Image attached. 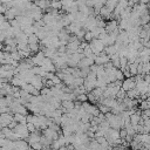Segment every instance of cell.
<instances>
[{
  "label": "cell",
  "instance_id": "12",
  "mask_svg": "<svg viewBox=\"0 0 150 150\" xmlns=\"http://www.w3.org/2000/svg\"><path fill=\"white\" fill-rule=\"evenodd\" d=\"M76 101H80V102H86V101H88V96L86 95V93H81V94L76 95Z\"/></svg>",
  "mask_w": 150,
  "mask_h": 150
},
{
  "label": "cell",
  "instance_id": "7",
  "mask_svg": "<svg viewBox=\"0 0 150 150\" xmlns=\"http://www.w3.org/2000/svg\"><path fill=\"white\" fill-rule=\"evenodd\" d=\"M27 41H28V43H39V38L36 36V34L35 33H32V34H29V35H27Z\"/></svg>",
  "mask_w": 150,
  "mask_h": 150
},
{
  "label": "cell",
  "instance_id": "6",
  "mask_svg": "<svg viewBox=\"0 0 150 150\" xmlns=\"http://www.w3.org/2000/svg\"><path fill=\"white\" fill-rule=\"evenodd\" d=\"M128 68L131 75H137V62H130L128 63Z\"/></svg>",
  "mask_w": 150,
  "mask_h": 150
},
{
  "label": "cell",
  "instance_id": "2",
  "mask_svg": "<svg viewBox=\"0 0 150 150\" xmlns=\"http://www.w3.org/2000/svg\"><path fill=\"white\" fill-rule=\"evenodd\" d=\"M116 28H118V21L117 20H110L104 26V29H105V32L108 34H110L111 32H114Z\"/></svg>",
  "mask_w": 150,
  "mask_h": 150
},
{
  "label": "cell",
  "instance_id": "10",
  "mask_svg": "<svg viewBox=\"0 0 150 150\" xmlns=\"http://www.w3.org/2000/svg\"><path fill=\"white\" fill-rule=\"evenodd\" d=\"M125 96H127V91H125L123 88H120V89H118V91H117V94H116V97H117L120 101H122Z\"/></svg>",
  "mask_w": 150,
  "mask_h": 150
},
{
  "label": "cell",
  "instance_id": "16",
  "mask_svg": "<svg viewBox=\"0 0 150 150\" xmlns=\"http://www.w3.org/2000/svg\"><path fill=\"white\" fill-rule=\"evenodd\" d=\"M26 125H27V129H28V131H29V132H33V131H35V130H36V128H35V125H34V123H33V122H27V123H26Z\"/></svg>",
  "mask_w": 150,
  "mask_h": 150
},
{
  "label": "cell",
  "instance_id": "22",
  "mask_svg": "<svg viewBox=\"0 0 150 150\" xmlns=\"http://www.w3.org/2000/svg\"><path fill=\"white\" fill-rule=\"evenodd\" d=\"M9 1H12V0H0V2H1V4H4V5H7Z\"/></svg>",
  "mask_w": 150,
  "mask_h": 150
},
{
  "label": "cell",
  "instance_id": "5",
  "mask_svg": "<svg viewBox=\"0 0 150 150\" xmlns=\"http://www.w3.org/2000/svg\"><path fill=\"white\" fill-rule=\"evenodd\" d=\"M9 82H11V84H12V86H15V87H21V84L23 83V81H22L18 75H14V76L11 79V81H9Z\"/></svg>",
  "mask_w": 150,
  "mask_h": 150
},
{
  "label": "cell",
  "instance_id": "4",
  "mask_svg": "<svg viewBox=\"0 0 150 150\" xmlns=\"http://www.w3.org/2000/svg\"><path fill=\"white\" fill-rule=\"evenodd\" d=\"M13 120L14 121H16L18 123H27V121H26V115H22V114H20V112H14L13 114Z\"/></svg>",
  "mask_w": 150,
  "mask_h": 150
},
{
  "label": "cell",
  "instance_id": "14",
  "mask_svg": "<svg viewBox=\"0 0 150 150\" xmlns=\"http://www.w3.org/2000/svg\"><path fill=\"white\" fill-rule=\"evenodd\" d=\"M11 57H12L13 60H15V61H21V60H22L18 50H15V52H12V53H11Z\"/></svg>",
  "mask_w": 150,
  "mask_h": 150
},
{
  "label": "cell",
  "instance_id": "13",
  "mask_svg": "<svg viewBox=\"0 0 150 150\" xmlns=\"http://www.w3.org/2000/svg\"><path fill=\"white\" fill-rule=\"evenodd\" d=\"M9 27H11V23H9V21H8V20H5L2 23H0V29H1L2 32H6Z\"/></svg>",
  "mask_w": 150,
  "mask_h": 150
},
{
  "label": "cell",
  "instance_id": "18",
  "mask_svg": "<svg viewBox=\"0 0 150 150\" xmlns=\"http://www.w3.org/2000/svg\"><path fill=\"white\" fill-rule=\"evenodd\" d=\"M6 11H7V7H6L4 4H1V2H0V13H1V14H5V12H6Z\"/></svg>",
  "mask_w": 150,
  "mask_h": 150
},
{
  "label": "cell",
  "instance_id": "15",
  "mask_svg": "<svg viewBox=\"0 0 150 150\" xmlns=\"http://www.w3.org/2000/svg\"><path fill=\"white\" fill-rule=\"evenodd\" d=\"M98 110H100V112H102V114H107V112L110 111V108L107 107V105H104V104H100V105H98Z\"/></svg>",
  "mask_w": 150,
  "mask_h": 150
},
{
  "label": "cell",
  "instance_id": "20",
  "mask_svg": "<svg viewBox=\"0 0 150 150\" xmlns=\"http://www.w3.org/2000/svg\"><path fill=\"white\" fill-rule=\"evenodd\" d=\"M5 141H6V138H5V137H0V148H2V145H4Z\"/></svg>",
  "mask_w": 150,
  "mask_h": 150
},
{
  "label": "cell",
  "instance_id": "23",
  "mask_svg": "<svg viewBox=\"0 0 150 150\" xmlns=\"http://www.w3.org/2000/svg\"><path fill=\"white\" fill-rule=\"evenodd\" d=\"M1 49H4V43H2V42H0V50H1Z\"/></svg>",
  "mask_w": 150,
  "mask_h": 150
},
{
  "label": "cell",
  "instance_id": "3",
  "mask_svg": "<svg viewBox=\"0 0 150 150\" xmlns=\"http://www.w3.org/2000/svg\"><path fill=\"white\" fill-rule=\"evenodd\" d=\"M14 142V149H19V150H25V149H28L29 148V144L27 141L22 139V138H19L16 141H13Z\"/></svg>",
  "mask_w": 150,
  "mask_h": 150
},
{
  "label": "cell",
  "instance_id": "19",
  "mask_svg": "<svg viewBox=\"0 0 150 150\" xmlns=\"http://www.w3.org/2000/svg\"><path fill=\"white\" fill-rule=\"evenodd\" d=\"M5 39H6L5 32H2V30L0 29V42H4V41H5Z\"/></svg>",
  "mask_w": 150,
  "mask_h": 150
},
{
  "label": "cell",
  "instance_id": "21",
  "mask_svg": "<svg viewBox=\"0 0 150 150\" xmlns=\"http://www.w3.org/2000/svg\"><path fill=\"white\" fill-rule=\"evenodd\" d=\"M5 20H6V19H5V15L0 13V23H2V22H4Z\"/></svg>",
  "mask_w": 150,
  "mask_h": 150
},
{
  "label": "cell",
  "instance_id": "17",
  "mask_svg": "<svg viewBox=\"0 0 150 150\" xmlns=\"http://www.w3.org/2000/svg\"><path fill=\"white\" fill-rule=\"evenodd\" d=\"M29 146H30V148H33V149H42V148H43V146H42V144H41L40 142L33 143V144H30Z\"/></svg>",
  "mask_w": 150,
  "mask_h": 150
},
{
  "label": "cell",
  "instance_id": "11",
  "mask_svg": "<svg viewBox=\"0 0 150 150\" xmlns=\"http://www.w3.org/2000/svg\"><path fill=\"white\" fill-rule=\"evenodd\" d=\"M28 47H29L30 53H38V52L40 50L39 43H28Z\"/></svg>",
  "mask_w": 150,
  "mask_h": 150
},
{
  "label": "cell",
  "instance_id": "8",
  "mask_svg": "<svg viewBox=\"0 0 150 150\" xmlns=\"http://www.w3.org/2000/svg\"><path fill=\"white\" fill-rule=\"evenodd\" d=\"M5 19L6 20H8V21H11V20H13V19H15V14L11 11V9H7L6 12H5Z\"/></svg>",
  "mask_w": 150,
  "mask_h": 150
},
{
  "label": "cell",
  "instance_id": "1",
  "mask_svg": "<svg viewBox=\"0 0 150 150\" xmlns=\"http://www.w3.org/2000/svg\"><path fill=\"white\" fill-rule=\"evenodd\" d=\"M135 84H136L135 79L127 77V79H124V80L122 81V86H121V88H123L125 91H128V90H130V89L135 88Z\"/></svg>",
  "mask_w": 150,
  "mask_h": 150
},
{
  "label": "cell",
  "instance_id": "9",
  "mask_svg": "<svg viewBox=\"0 0 150 150\" xmlns=\"http://www.w3.org/2000/svg\"><path fill=\"white\" fill-rule=\"evenodd\" d=\"M93 39H94V35H93L91 30H86V33H84V36H83V40H84L86 42H90Z\"/></svg>",
  "mask_w": 150,
  "mask_h": 150
}]
</instances>
